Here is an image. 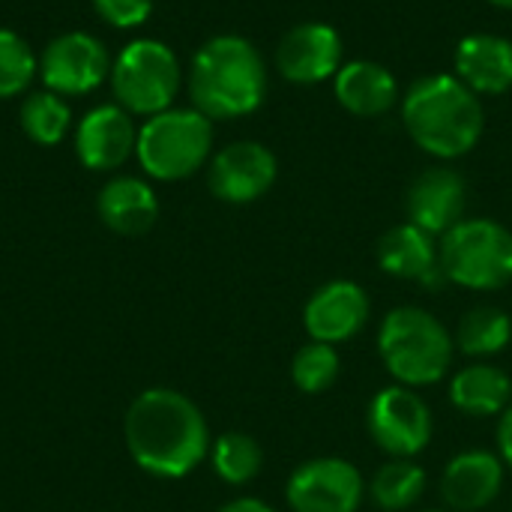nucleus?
<instances>
[{
	"label": "nucleus",
	"instance_id": "0eeeda50",
	"mask_svg": "<svg viewBox=\"0 0 512 512\" xmlns=\"http://www.w3.org/2000/svg\"><path fill=\"white\" fill-rule=\"evenodd\" d=\"M114 102L132 117H153L174 108L183 84V69L171 45L159 39H132L111 60Z\"/></svg>",
	"mask_w": 512,
	"mask_h": 512
},
{
	"label": "nucleus",
	"instance_id": "a211bd4d",
	"mask_svg": "<svg viewBox=\"0 0 512 512\" xmlns=\"http://www.w3.org/2000/svg\"><path fill=\"white\" fill-rule=\"evenodd\" d=\"M99 219L120 237H141L159 219V198L141 177H111L96 195Z\"/></svg>",
	"mask_w": 512,
	"mask_h": 512
},
{
	"label": "nucleus",
	"instance_id": "c85d7f7f",
	"mask_svg": "<svg viewBox=\"0 0 512 512\" xmlns=\"http://www.w3.org/2000/svg\"><path fill=\"white\" fill-rule=\"evenodd\" d=\"M498 456H501V462H504V468H510L512 471V402L510 408L498 417Z\"/></svg>",
	"mask_w": 512,
	"mask_h": 512
},
{
	"label": "nucleus",
	"instance_id": "c756f323",
	"mask_svg": "<svg viewBox=\"0 0 512 512\" xmlns=\"http://www.w3.org/2000/svg\"><path fill=\"white\" fill-rule=\"evenodd\" d=\"M216 512H276L267 501H261V498H234V501H228L225 507H219Z\"/></svg>",
	"mask_w": 512,
	"mask_h": 512
},
{
	"label": "nucleus",
	"instance_id": "6ab92c4d",
	"mask_svg": "<svg viewBox=\"0 0 512 512\" xmlns=\"http://www.w3.org/2000/svg\"><path fill=\"white\" fill-rule=\"evenodd\" d=\"M456 75L477 96H501L512 87V42L495 33H471L456 45Z\"/></svg>",
	"mask_w": 512,
	"mask_h": 512
},
{
	"label": "nucleus",
	"instance_id": "39448f33",
	"mask_svg": "<svg viewBox=\"0 0 512 512\" xmlns=\"http://www.w3.org/2000/svg\"><path fill=\"white\" fill-rule=\"evenodd\" d=\"M213 153V120L198 108H168L138 126L135 159L153 180H186Z\"/></svg>",
	"mask_w": 512,
	"mask_h": 512
},
{
	"label": "nucleus",
	"instance_id": "9d476101",
	"mask_svg": "<svg viewBox=\"0 0 512 512\" xmlns=\"http://www.w3.org/2000/svg\"><path fill=\"white\" fill-rule=\"evenodd\" d=\"M366 498L360 468L339 456L309 459L288 477L285 501L294 512H357Z\"/></svg>",
	"mask_w": 512,
	"mask_h": 512
},
{
	"label": "nucleus",
	"instance_id": "1a4fd4ad",
	"mask_svg": "<svg viewBox=\"0 0 512 512\" xmlns=\"http://www.w3.org/2000/svg\"><path fill=\"white\" fill-rule=\"evenodd\" d=\"M111 60L102 39L87 30H66L39 54V78L45 90L63 99L87 96L111 75Z\"/></svg>",
	"mask_w": 512,
	"mask_h": 512
},
{
	"label": "nucleus",
	"instance_id": "ddd939ff",
	"mask_svg": "<svg viewBox=\"0 0 512 512\" xmlns=\"http://www.w3.org/2000/svg\"><path fill=\"white\" fill-rule=\"evenodd\" d=\"M369 315L372 303L366 288L351 279H333L306 300L303 327L312 342L342 345L366 327Z\"/></svg>",
	"mask_w": 512,
	"mask_h": 512
},
{
	"label": "nucleus",
	"instance_id": "2f4dec72",
	"mask_svg": "<svg viewBox=\"0 0 512 512\" xmlns=\"http://www.w3.org/2000/svg\"><path fill=\"white\" fill-rule=\"evenodd\" d=\"M420 512H441V510H420Z\"/></svg>",
	"mask_w": 512,
	"mask_h": 512
},
{
	"label": "nucleus",
	"instance_id": "4468645a",
	"mask_svg": "<svg viewBox=\"0 0 512 512\" xmlns=\"http://www.w3.org/2000/svg\"><path fill=\"white\" fill-rule=\"evenodd\" d=\"M138 126L117 102L90 108L75 126V156L87 171H117L135 156Z\"/></svg>",
	"mask_w": 512,
	"mask_h": 512
},
{
	"label": "nucleus",
	"instance_id": "20e7f679",
	"mask_svg": "<svg viewBox=\"0 0 512 512\" xmlns=\"http://www.w3.org/2000/svg\"><path fill=\"white\" fill-rule=\"evenodd\" d=\"M378 357L396 384L420 390L447 378L456 342L432 312L399 306L390 309L378 327Z\"/></svg>",
	"mask_w": 512,
	"mask_h": 512
},
{
	"label": "nucleus",
	"instance_id": "cd10ccee",
	"mask_svg": "<svg viewBox=\"0 0 512 512\" xmlns=\"http://www.w3.org/2000/svg\"><path fill=\"white\" fill-rule=\"evenodd\" d=\"M93 12L117 30H135L141 27L150 12H153V0H90Z\"/></svg>",
	"mask_w": 512,
	"mask_h": 512
},
{
	"label": "nucleus",
	"instance_id": "7c9ffc66",
	"mask_svg": "<svg viewBox=\"0 0 512 512\" xmlns=\"http://www.w3.org/2000/svg\"><path fill=\"white\" fill-rule=\"evenodd\" d=\"M492 6H501V9H512V0H489Z\"/></svg>",
	"mask_w": 512,
	"mask_h": 512
},
{
	"label": "nucleus",
	"instance_id": "dca6fc26",
	"mask_svg": "<svg viewBox=\"0 0 512 512\" xmlns=\"http://www.w3.org/2000/svg\"><path fill=\"white\" fill-rule=\"evenodd\" d=\"M504 462L489 450H465L453 456L441 474V498L453 512H480L504 489Z\"/></svg>",
	"mask_w": 512,
	"mask_h": 512
},
{
	"label": "nucleus",
	"instance_id": "aec40b11",
	"mask_svg": "<svg viewBox=\"0 0 512 512\" xmlns=\"http://www.w3.org/2000/svg\"><path fill=\"white\" fill-rule=\"evenodd\" d=\"M339 105L354 117H381L399 99V84L393 72L375 60H351L333 78Z\"/></svg>",
	"mask_w": 512,
	"mask_h": 512
},
{
	"label": "nucleus",
	"instance_id": "9b49d317",
	"mask_svg": "<svg viewBox=\"0 0 512 512\" xmlns=\"http://www.w3.org/2000/svg\"><path fill=\"white\" fill-rule=\"evenodd\" d=\"M279 162L261 141H234L222 147L207 171L210 192L225 204H252L276 183Z\"/></svg>",
	"mask_w": 512,
	"mask_h": 512
},
{
	"label": "nucleus",
	"instance_id": "f8f14e48",
	"mask_svg": "<svg viewBox=\"0 0 512 512\" xmlns=\"http://www.w3.org/2000/svg\"><path fill=\"white\" fill-rule=\"evenodd\" d=\"M276 69L291 84H318L342 69V36L324 21L291 27L276 45Z\"/></svg>",
	"mask_w": 512,
	"mask_h": 512
},
{
	"label": "nucleus",
	"instance_id": "423d86ee",
	"mask_svg": "<svg viewBox=\"0 0 512 512\" xmlns=\"http://www.w3.org/2000/svg\"><path fill=\"white\" fill-rule=\"evenodd\" d=\"M438 264L459 288L501 291L512 282V231L495 219H462L441 237Z\"/></svg>",
	"mask_w": 512,
	"mask_h": 512
},
{
	"label": "nucleus",
	"instance_id": "f03ea898",
	"mask_svg": "<svg viewBox=\"0 0 512 512\" xmlns=\"http://www.w3.org/2000/svg\"><path fill=\"white\" fill-rule=\"evenodd\" d=\"M402 123L411 141L435 159H459L477 147L486 129L480 96L459 75H426L402 99Z\"/></svg>",
	"mask_w": 512,
	"mask_h": 512
},
{
	"label": "nucleus",
	"instance_id": "5701e85b",
	"mask_svg": "<svg viewBox=\"0 0 512 512\" xmlns=\"http://www.w3.org/2000/svg\"><path fill=\"white\" fill-rule=\"evenodd\" d=\"M366 492L381 512H411L426 492V471L414 459H387Z\"/></svg>",
	"mask_w": 512,
	"mask_h": 512
},
{
	"label": "nucleus",
	"instance_id": "412c9836",
	"mask_svg": "<svg viewBox=\"0 0 512 512\" xmlns=\"http://www.w3.org/2000/svg\"><path fill=\"white\" fill-rule=\"evenodd\" d=\"M450 402L468 417H501L512 402V378L501 366L474 360L453 375Z\"/></svg>",
	"mask_w": 512,
	"mask_h": 512
},
{
	"label": "nucleus",
	"instance_id": "a878e982",
	"mask_svg": "<svg viewBox=\"0 0 512 512\" xmlns=\"http://www.w3.org/2000/svg\"><path fill=\"white\" fill-rule=\"evenodd\" d=\"M339 375H342V357L336 345H327V342L309 339L291 360V381L306 396L327 393L339 381Z\"/></svg>",
	"mask_w": 512,
	"mask_h": 512
},
{
	"label": "nucleus",
	"instance_id": "6e6552de",
	"mask_svg": "<svg viewBox=\"0 0 512 512\" xmlns=\"http://www.w3.org/2000/svg\"><path fill=\"white\" fill-rule=\"evenodd\" d=\"M366 429L375 447L390 459H414L429 447L435 420L417 390L390 384L372 396L366 408Z\"/></svg>",
	"mask_w": 512,
	"mask_h": 512
},
{
	"label": "nucleus",
	"instance_id": "7ed1b4c3",
	"mask_svg": "<svg viewBox=\"0 0 512 512\" xmlns=\"http://www.w3.org/2000/svg\"><path fill=\"white\" fill-rule=\"evenodd\" d=\"M189 96L210 120L252 114L267 96V63L261 51L237 33L207 39L189 66Z\"/></svg>",
	"mask_w": 512,
	"mask_h": 512
},
{
	"label": "nucleus",
	"instance_id": "393cba45",
	"mask_svg": "<svg viewBox=\"0 0 512 512\" xmlns=\"http://www.w3.org/2000/svg\"><path fill=\"white\" fill-rule=\"evenodd\" d=\"M213 471L228 486H246L252 483L264 468L261 444L246 432H225L210 447Z\"/></svg>",
	"mask_w": 512,
	"mask_h": 512
},
{
	"label": "nucleus",
	"instance_id": "4be33fe9",
	"mask_svg": "<svg viewBox=\"0 0 512 512\" xmlns=\"http://www.w3.org/2000/svg\"><path fill=\"white\" fill-rule=\"evenodd\" d=\"M456 351H462L471 360H489L501 354L512 342V318L501 306H474L459 318V327L453 333Z\"/></svg>",
	"mask_w": 512,
	"mask_h": 512
},
{
	"label": "nucleus",
	"instance_id": "f3484780",
	"mask_svg": "<svg viewBox=\"0 0 512 512\" xmlns=\"http://www.w3.org/2000/svg\"><path fill=\"white\" fill-rule=\"evenodd\" d=\"M375 255H378V267L393 279L423 282L429 288H438L441 282H447L438 264L435 237L417 228L414 222H402L384 231Z\"/></svg>",
	"mask_w": 512,
	"mask_h": 512
},
{
	"label": "nucleus",
	"instance_id": "bb28decb",
	"mask_svg": "<svg viewBox=\"0 0 512 512\" xmlns=\"http://www.w3.org/2000/svg\"><path fill=\"white\" fill-rule=\"evenodd\" d=\"M36 75H39V57L30 48V42L15 30L0 27V99L27 93Z\"/></svg>",
	"mask_w": 512,
	"mask_h": 512
},
{
	"label": "nucleus",
	"instance_id": "f257e3e1",
	"mask_svg": "<svg viewBox=\"0 0 512 512\" xmlns=\"http://www.w3.org/2000/svg\"><path fill=\"white\" fill-rule=\"evenodd\" d=\"M132 462L159 480H180L210 456V429L201 408L168 387L132 399L123 423Z\"/></svg>",
	"mask_w": 512,
	"mask_h": 512
},
{
	"label": "nucleus",
	"instance_id": "2eb2a0df",
	"mask_svg": "<svg viewBox=\"0 0 512 512\" xmlns=\"http://www.w3.org/2000/svg\"><path fill=\"white\" fill-rule=\"evenodd\" d=\"M465 204H468V189L462 174L444 165L423 171L411 183L405 198L408 222H414L432 237H444L450 228H456L465 219Z\"/></svg>",
	"mask_w": 512,
	"mask_h": 512
},
{
	"label": "nucleus",
	"instance_id": "b1692460",
	"mask_svg": "<svg viewBox=\"0 0 512 512\" xmlns=\"http://www.w3.org/2000/svg\"><path fill=\"white\" fill-rule=\"evenodd\" d=\"M18 120H21L24 135L33 144L57 147L72 129V108H69V99L42 87V90H33L24 96Z\"/></svg>",
	"mask_w": 512,
	"mask_h": 512
}]
</instances>
